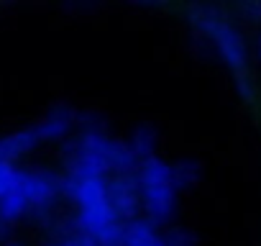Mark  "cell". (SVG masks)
I'll list each match as a JSON object with an SVG mask.
<instances>
[{
  "label": "cell",
  "instance_id": "8",
  "mask_svg": "<svg viewBox=\"0 0 261 246\" xmlns=\"http://www.w3.org/2000/svg\"><path fill=\"white\" fill-rule=\"evenodd\" d=\"M105 246H164V236L159 226H154L151 220L141 215L136 220L120 223L115 236Z\"/></svg>",
  "mask_w": 261,
  "mask_h": 246
},
{
  "label": "cell",
  "instance_id": "3",
  "mask_svg": "<svg viewBox=\"0 0 261 246\" xmlns=\"http://www.w3.org/2000/svg\"><path fill=\"white\" fill-rule=\"evenodd\" d=\"M62 177L64 200L72 205L77 233L92 236L105 246L120 226L108 200V177Z\"/></svg>",
  "mask_w": 261,
  "mask_h": 246
},
{
  "label": "cell",
  "instance_id": "11",
  "mask_svg": "<svg viewBox=\"0 0 261 246\" xmlns=\"http://www.w3.org/2000/svg\"><path fill=\"white\" fill-rule=\"evenodd\" d=\"M172 180L177 192H187L202 180V167L197 159H177L172 162Z\"/></svg>",
  "mask_w": 261,
  "mask_h": 246
},
{
  "label": "cell",
  "instance_id": "19",
  "mask_svg": "<svg viewBox=\"0 0 261 246\" xmlns=\"http://www.w3.org/2000/svg\"><path fill=\"white\" fill-rule=\"evenodd\" d=\"M251 52H253V57L261 62V31L256 34V39H253V49H251Z\"/></svg>",
  "mask_w": 261,
  "mask_h": 246
},
{
  "label": "cell",
  "instance_id": "6",
  "mask_svg": "<svg viewBox=\"0 0 261 246\" xmlns=\"http://www.w3.org/2000/svg\"><path fill=\"white\" fill-rule=\"evenodd\" d=\"M108 200L118 218V223H128L141 218V192L134 175H118L108 180Z\"/></svg>",
  "mask_w": 261,
  "mask_h": 246
},
{
  "label": "cell",
  "instance_id": "17",
  "mask_svg": "<svg viewBox=\"0 0 261 246\" xmlns=\"http://www.w3.org/2000/svg\"><path fill=\"white\" fill-rule=\"evenodd\" d=\"M64 11H69V13H92V11H97V6L95 3H85V0L80 3L77 0V3H67Z\"/></svg>",
  "mask_w": 261,
  "mask_h": 246
},
{
  "label": "cell",
  "instance_id": "13",
  "mask_svg": "<svg viewBox=\"0 0 261 246\" xmlns=\"http://www.w3.org/2000/svg\"><path fill=\"white\" fill-rule=\"evenodd\" d=\"M21 175H23L21 164L0 162V200H6L8 195H13L21 187Z\"/></svg>",
  "mask_w": 261,
  "mask_h": 246
},
{
  "label": "cell",
  "instance_id": "7",
  "mask_svg": "<svg viewBox=\"0 0 261 246\" xmlns=\"http://www.w3.org/2000/svg\"><path fill=\"white\" fill-rule=\"evenodd\" d=\"M34 131L41 139V144L69 141L77 131V110L69 103H57L34 123Z\"/></svg>",
  "mask_w": 261,
  "mask_h": 246
},
{
  "label": "cell",
  "instance_id": "2",
  "mask_svg": "<svg viewBox=\"0 0 261 246\" xmlns=\"http://www.w3.org/2000/svg\"><path fill=\"white\" fill-rule=\"evenodd\" d=\"M62 167L67 177H118L134 175L139 167L136 154L123 139L110 134L77 131L62 149Z\"/></svg>",
  "mask_w": 261,
  "mask_h": 246
},
{
  "label": "cell",
  "instance_id": "18",
  "mask_svg": "<svg viewBox=\"0 0 261 246\" xmlns=\"http://www.w3.org/2000/svg\"><path fill=\"white\" fill-rule=\"evenodd\" d=\"M136 8H141V11H164L167 3H136Z\"/></svg>",
  "mask_w": 261,
  "mask_h": 246
},
{
  "label": "cell",
  "instance_id": "10",
  "mask_svg": "<svg viewBox=\"0 0 261 246\" xmlns=\"http://www.w3.org/2000/svg\"><path fill=\"white\" fill-rule=\"evenodd\" d=\"M125 144L130 146V152L136 154L139 162L156 157V146H159V131L151 123H139V126L130 131V136L125 139Z\"/></svg>",
  "mask_w": 261,
  "mask_h": 246
},
{
  "label": "cell",
  "instance_id": "1",
  "mask_svg": "<svg viewBox=\"0 0 261 246\" xmlns=\"http://www.w3.org/2000/svg\"><path fill=\"white\" fill-rule=\"evenodd\" d=\"M185 18L190 26V49L200 59H218L230 72L236 92L243 100H253L251 46L230 11L213 3H192L185 8Z\"/></svg>",
  "mask_w": 261,
  "mask_h": 246
},
{
  "label": "cell",
  "instance_id": "12",
  "mask_svg": "<svg viewBox=\"0 0 261 246\" xmlns=\"http://www.w3.org/2000/svg\"><path fill=\"white\" fill-rule=\"evenodd\" d=\"M236 23H248V26H261V0H241V3L228 8Z\"/></svg>",
  "mask_w": 261,
  "mask_h": 246
},
{
  "label": "cell",
  "instance_id": "14",
  "mask_svg": "<svg viewBox=\"0 0 261 246\" xmlns=\"http://www.w3.org/2000/svg\"><path fill=\"white\" fill-rule=\"evenodd\" d=\"M77 131H85V134H108V120L97 110H82V113L77 110Z\"/></svg>",
  "mask_w": 261,
  "mask_h": 246
},
{
  "label": "cell",
  "instance_id": "21",
  "mask_svg": "<svg viewBox=\"0 0 261 246\" xmlns=\"http://www.w3.org/2000/svg\"><path fill=\"white\" fill-rule=\"evenodd\" d=\"M46 246H64V243H62V241H49Z\"/></svg>",
  "mask_w": 261,
  "mask_h": 246
},
{
  "label": "cell",
  "instance_id": "5",
  "mask_svg": "<svg viewBox=\"0 0 261 246\" xmlns=\"http://www.w3.org/2000/svg\"><path fill=\"white\" fill-rule=\"evenodd\" d=\"M21 192L29 203V218L49 220L64 200V177L49 167H23Z\"/></svg>",
  "mask_w": 261,
  "mask_h": 246
},
{
  "label": "cell",
  "instance_id": "9",
  "mask_svg": "<svg viewBox=\"0 0 261 246\" xmlns=\"http://www.w3.org/2000/svg\"><path fill=\"white\" fill-rule=\"evenodd\" d=\"M41 144V139L36 136L34 126L29 129H18V131H8V134H0V162H8V164H18L23 162L29 154H34Z\"/></svg>",
  "mask_w": 261,
  "mask_h": 246
},
{
  "label": "cell",
  "instance_id": "15",
  "mask_svg": "<svg viewBox=\"0 0 261 246\" xmlns=\"http://www.w3.org/2000/svg\"><path fill=\"white\" fill-rule=\"evenodd\" d=\"M164 246H197V233L187 226H169L162 228Z\"/></svg>",
  "mask_w": 261,
  "mask_h": 246
},
{
  "label": "cell",
  "instance_id": "20",
  "mask_svg": "<svg viewBox=\"0 0 261 246\" xmlns=\"http://www.w3.org/2000/svg\"><path fill=\"white\" fill-rule=\"evenodd\" d=\"M3 246H23V243H18V241H6Z\"/></svg>",
  "mask_w": 261,
  "mask_h": 246
},
{
  "label": "cell",
  "instance_id": "16",
  "mask_svg": "<svg viewBox=\"0 0 261 246\" xmlns=\"http://www.w3.org/2000/svg\"><path fill=\"white\" fill-rule=\"evenodd\" d=\"M64 246H102L97 238H92V236H85V233H74V236H69L67 241H62Z\"/></svg>",
  "mask_w": 261,
  "mask_h": 246
},
{
  "label": "cell",
  "instance_id": "4",
  "mask_svg": "<svg viewBox=\"0 0 261 246\" xmlns=\"http://www.w3.org/2000/svg\"><path fill=\"white\" fill-rule=\"evenodd\" d=\"M136 185L141 192V215L154 226H167L177 213V187L172 180V162L162 157H151L139 162Z\"/></svg>",
  "mask_w": 261,
  "mask_h": 246
}]
</instances>
